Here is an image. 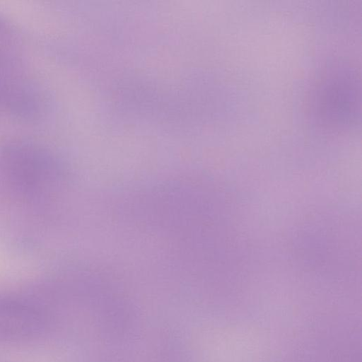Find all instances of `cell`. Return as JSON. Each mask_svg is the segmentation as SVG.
I'll list each match as a JSON object with an SVG mask.
<instances>
[{"instance_id": "cell-1", "label": "cell", "mask_w": 362, "mask_h": 362, "mask_svg": "<svg viewBox=\"0 0 362 362\" xmlns=\"http://www.w3.org/2000/svg\"><path fill=\"white\" fill-rule=\"evenodd\" d=\"M49 317L33 304L8 299L0 300V340L23 341L44 334Z\"/></svg>"}, {"instance_id": "cell-2", "label": "cell", "mask_w": 362, "mask_h": 362, "mask_svg": "<svg viewBox=\"0 0 362 362\" xmlns=\"http://www.w3.org/2000/svg\"><path fill=\"white\" fill-rule=\"evenodd\" d=\"M40 94L30 85L0 80V107L18 115L30 117L40 112Z\"/></svg>"}, {"instance_id": "cell-3", "label": "cell", "mask_w": 362, "mask_h": 362, "mask_svg": "<svg viewBox=\"0 0 362 362\" xmlns=\"http://www.w3.org/2000/svg\"><path fill=\"white\" fill-rule=\"evenodd\" d=\"M8 40V33L6 28H5L0 21V51L6 46Z\"/></svg>"}]
</instances>
